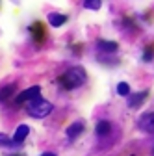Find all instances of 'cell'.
Returning a JSON list of instances; mask_svg holds the SVG:
<instances>
[{
  "mask_svg": "<svg viewBox=\"0 0 154 156\" xmlns=\"http://www.w3.org/2000/svg\"><path fill=\"white\" fill-rule=\"evenodd\" d=\"M86 71L82 67H71L67 69L60 78H58V82L61 84L63 89H74V87H78L86 82Z\"/></svg>",
  "mask_w": 154,
  "mask_h": 156,
  "instance_id": "obj_1",
  "label": "cell"
},
{
  "mask_svg": "<svg viewBox=\"0 0 154 156\" xmlns=\"http://www.w3.org/2000/svg\"><path fill=\"white\" fill-rule=\"evenodd\" d=\"M26 112H28V115L35 117V119H43V117H47V115L52 112V104H50L48 101L39 99V97H37V99H33V101L28 102Z\"/></svg>",
  "mask_w": 154,
  "mask_h": 156,
  "instance_id": "obj_2",
  "label": "cell"
},
{
  "mask_svg": "<svg viewBox=\"0 0 154 156\" xmlns=\"http://www.w3.org/2000/svg\"><path fill=\"white\" fill-rule=\"evenodd\" d=\"M41 93V87L39 86H32L30 89H24L23 93H19L17 95V99H15V106H23L24 102H30L33 99H37Z\"/></svg>",
  "mask_w": 154,
  "mask_h": 156,
  "instance_id": "obj_3",
  "label": "cell"
},
{
  "mask_svg": "<svg viewBox=\"0 0 154 156\" xmlns=\"http://www.w3.org/2000/svg\"><path fill=\"white\" fill-rule=\"evenodd\" d=\"M30 34H32L33 41H35L37 45L45 43V39H47V28H45V23H43V21H35V23L30 26Z\"/></svg>",
  "mask_w": 154,
  "mask_h": 156,
  "instance_id": "obj_4",
  "label": "cell"
},
{
  "mask_svg": "<svg viewBox=\"0 0 154 156\" xmlns=\"http://www.w3.org/2000/svg\"><path fill=\"white\" fill-rule=\"evenodd\" d=\"M139 128L143 132H149V134H154V113H145L141 115V119H139Z\"/></svg>",
  "mask_w": 154,
  "mask_h": 156,
  "instance_id": "obj_5",
  "label": "cell"
},
{
  "mask_svg": "<svg viewBox=\"0 0 154 156\" xmlns=\"http://www.w3.org/2000/svg\"><path fill=\"white\" fill-rule=\"evenodd\" d=\"M149 97V91H139V93H132L128 99V106L130 108H139Z\"/></svg>",
  "mask_w": 154,
  "mask_h": 156,
  "instance_id": "obj_6",
  "label": "cell"
},
{
  "mask_svg": "<svg viewBox=\"0 0 154 156\" xmlns=\"http://www.w3.org/2000/svg\"><path fill=\"white\" fill-rule=\"evenodd\" d=\"M28 134H30L28 125H19L17 130H15V134H13V141H15V143H23V141L28 138Z\"/></svg>",
  "mask_w": 154,
  "mask_h": 156,
  "instance_id": "obj_7",
  "label": "cell"
},
{
  "mask_svg": "<svg viewBox=\"0 0 154 156\" xmlns=\"http://www.w3.org/2000/svg\"><path fill=\"white\" fill-rule=\"evenodd\" d=\"M117 48H119V43H115V41H106V39L99 41V50H102V52L111 54V52H117Z\"/></svg>",
  "mask_w": 154,
  "mask_h": 156,
  "instance_id": "obj_8",
  "label": "cell"
},
{
  "mask_svg": "<svg viewBox=\"0 0 154 156\" xmlns=\"http://www.w3.org/2000/svg\"><path fill=\"white\" fill-rule=\"evenodd\" d=\"M82 132H84V125H82V123H72V125L67 128V138H69V140H76Z\"/></svg>",
  "mask_w": 154,
  "mask_h": 156,
  "instance_id": "obj_9",
  "label": "cell"
},
{
  "mask_svg": "<svg viewBox=\"0 0 154 156\" xmlns=\"http://www.w3.org/2000/svg\"><path fill=\"white\" fill-rule=\"evenodd\" d=\"M48 23H50L54 28H58V26H61V24L67 23V17L61 15V13H50V15H48Z\"/></svg>",
  "mask_w": 154,
  "mask_h": 156,
  "instance_id": "obj_10",
  "label": "cell"
},
{
  "mask_svg": "<svg viewBox=\"0 0 154 156\" xmlns=\"http://www.w3.org/2000/svg\"><path fill=\"white\" fill-rule=\"evenodd\" d=\"M95 132H97V136H108V134L111 132V123H108V121H99Z\"/></svg>",
  "mask_w": 154,
  "mask_h": 156,
  "instance_id": "obj_11",
  "label": "cell"
},
{
  "mask_svg": "<svg viewBox=\"0 0 154 156\" xmlns=\"http://www.w3.org/2000/svg\"><path fill=\"white\" fill-rule=\"evenodd\" d=\"M13 93H15V84H9V86L2 87L0 89V101H9L13 97Z\"/></svg>",
  "mask_w": 154,
  "mask_h": 156,
  "instance_id": "obj_12",
  "label": "cell"
},
{
  "mask_svg": "<svg viewBox=\"0 0 154 156\" xmlns=\"http://www.w3.org/2000/svg\"><path fill=\"white\" fill-rule=\"evenodd\" d=\"M143 60L145 62H152L154 60V43H150L149 47H145V50H143Z\"/></svg>",
  "mask_w": 154,
  "mask_h": 156,
  "instance_id": "obj_13",
  "label": "cell"
},
{
  "mask_svg": "<svg viewBox=\"0 0 154 156\" xmlns=\"http://www.w3.org/2000/svg\"><path fill=\"white\" fill-rule=\"evenodd\" d=\"M117 93L123 95V97H128V95H130V86H128L126 82H119V84H117Z\"/></svg>",
  "mask_w": 154,
  "mask_h": 156,
  "instance_id": "obj_14",
  "label": "cell"
},
{
  "mask_svg": "<svg viewBox=\"0 0 154 156\" xmlns=\"http://www.w3.org/2000/svg\"><path fill=\"white\" fill-rule=\"evenodd\" d=\"M84 8H87V9H99L100 8V0H84Z\"/></svg>",
  "mask_w": 154,
  "mask_h": 156,
  "instance_id": "obj_15",
  "label": "cell"
},
{
  "mask_svg": "<svg viewBox=\"0 0 154 156\" xmlns=\"http://www.w3.org/2000/svg\"><path fill=\"white\" fill-rule=\"evenodd\" d=\"M0 145H9V140L6 136H0Z\"/></svg>",
  "mask_w": 154,
  "mask_h": 156,
  "instance_id": "obj_16",
  "label": "cell"
},
{
  "mask_svg": "<svg viewBox=\"0 0 154 156\" xmlns=\"http://www.w3.org/2000/svg\"><path fill=\"white\" fill-rule=\"evenodd\" d=\"M41 156H56V154H54V152H43Z\"/></svg>",
  "mask_w": 154,
  "mask_h": 156,
  "instance_id": "obj_17",
  "label": "cell"
},
{
  "mask_svg": "<svg viewBox=\"0 0 154 156\" xmlns=\"http://www.w3.org/2000/svg\"><path fill=\"white\" fill-rule=\"evenodd\" d=\"M13 156H24V154H13Z\"/></svg>",
  "mask_w": 154,
  "mask_h": 156,
  "instance_id": "obj_18",
  "label": "cell"
}]
</instances>
